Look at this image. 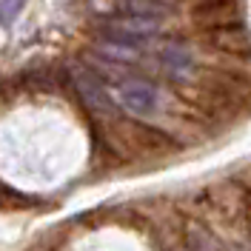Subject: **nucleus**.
<instances>
[{
  "label": "nucleus",
  "mask_w": 251,
  "mask_h": 251,
  "mask_svg": "<svg viewBox=\"0 0 251 251\" xmlns=\"http://www.w3.org/2000/svg\"><path fill=\"white\" fill-rule=\"evenodd\" d=\"M160 63H163V72L169 77H177V80H183L191 72V66H194L188 49L177 46V43H169V46L160 49Z\"/></svg>",
  "instance_id": "3"
},
{
  "label": "nucleus",
  "mask_w": 251,
  "mask_h": 251,
  "mask_svg": "<svg viewBox=\"0 0 251 251\" xmlns=\"http://www.w3.org/2000/svg\"><path fill=\"white\" fill-rule=\"evenodd\" d=\"M69 83H72V89L77 94V100L92 111V114H111V109H114V106H111V97H109V92L103 89L100 77L94 75L92 69H86V66H72V69H69Z\"/></svg>",
  "instance_id": "2"
},
{
  "label": "nucleus",
  "mask_w": 251,
  "mask_h": 251,
  "mask_svg": "<svg viewBox=\"0 0 251 251\" xmlns=\"http://www.w3.org/2000/svg\"><path fill=\"white\" fill-rule=\"evenodd\" d=\"M114 94H117V103L128 114H134V117H154L157 111H160V92L149 80L126 77L117 83Z\"/></svg>",
  "instance_id": "1"
},
{
  "label": "nucleus",
  "mask_w": 251,
  "mask_h": 251,
  "mask_svg": "<svg viewBox=\"0 0 251 251\" xmlns=\"http://www.w3.org/2000/svg\"><path fill=\"white\" fill-rule=\"evenodd\" d=\"M26 0H0V26H12L17 15L23 12Z\"/></svg>",
  "instance_id": "4"
}]
</instances>
